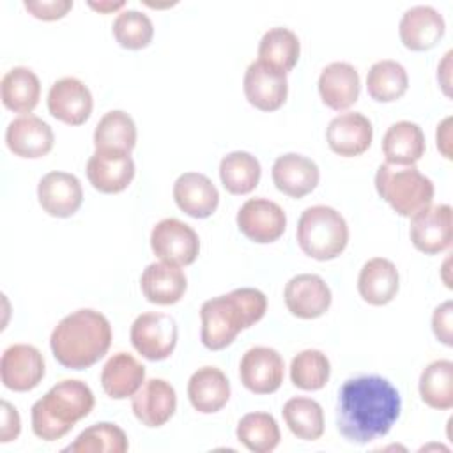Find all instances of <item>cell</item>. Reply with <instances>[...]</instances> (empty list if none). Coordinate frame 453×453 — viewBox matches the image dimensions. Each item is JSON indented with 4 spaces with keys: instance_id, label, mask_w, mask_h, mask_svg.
<instances>
[{
    "instance_id": "1",
    "label": "cell",
    "mask_w": 453,
    "mask_h": 453,
    "mask_svg": "<svg viewBox=\"0 0 453 453\" xmlns=\"http://www.w3.org/2000/svg\"><path fill=\"white\" fill-rule=\"evenodd\" d=\"M400 412V393L386 377L356 375L338 389L336 428L349 442L368 444L384 437Z\"/></svg>"
},
{
    "instance_id": "2",
    "label": "cell",
    "mask_w": 453,
    "mask_h": 453,
    "mask_svg": "<svg viewBox=\"0 0 453 453\" xmlns=\"http://www.w3.org/2000/svg\"><path fill=\"white\" fill-rule=\"evenodd\" d=\"M111 345L108 319L92 308H81L65 315L51 331L50 347L53 357L69 370H85L96 365Z\"/></svg>"
},
{
    "instance_id": "3",
    "label": "cell",
    "mask_w": 453,
    "mask_h": 453,
    "mask_svg": "<svg viewBox=\"0 0 453 453\" xmlns=\"http://www.w3.org/2000/svg\"><path fill=\"white\" fill-rule=\"evenodd\" d=\"M267 310V297L262 290L242 287L228 294L207 299L200 308L202 343L209 350L228 347L235 336L257 324Z\"/></svg>"
},
{
    "instance_id": "4",
    "label": "cell",
    "mask_w": 453,
    "mask_h": 453,
    "mask_svg": "<svg viewBox=\"0 0 453 453\" xmlns=\"http://www.w3.org/2000/svg\"><path fill=\"white\" fill-rule=\"evenodd\" d=\"M94 403V393L83 380L64 379L32 405V432L48 442L62 439L90 414Z\"/></svg>"
},
{
    "instance_id": "5",
    "label": "cell",
    "mask_w": 453,
    "mask_h": 453,
    "mask_svg": "<svg viewBox=\"0 0 453 453\" xmlns=\"http://www.w3.org/2000/svg\"><path fill=\"white\" fill-rule=\"evenodd\" d=\"M375 189L382 200H386L391 209L411 218L421 209L432 205L434 200V182L423 175L416 165H391L382 163L375 173Z\"/></svg>"
},
{
    "instance_id": "6",
    "label": "cell",
    "mask_w": 453,
    "mask_h": 453,
    "mask_svg": "<svg viewBox=\"0 0 453 453\" xmlns=\"http://www.w3.org/2000/svg\"><path fill=\"white\" fill-rule=\"evenodd\" d=\"M296 237L299 248L310 258L333 260L347 248L349 226L336 209L311 205L301 212Z\"/></svg>"
},
{
    "instance_id": "7",
    "label": "cell",
    "mask_w": 453,
    "mask_h": 453,
    "mask_svg": "<svg viewBox=\"0 0 453 453\" xmlns=\"http://www.w3.org/2000/svg\"><path fill=\"white\" fill-rule=\"evenodd\" d=\"M131 343L149 361L166 359L177 345V322L159 311H145L131 324Z\"/></svg>"
},
{
    "instance_id": "8",
    "label": "cell",
    "mask_w": 453,
    "mask_h": 453,
    "mask_svg": "<svg viewBox=\"0 0 453 453\" xmlns=\"http://www.w3.org/2000/svg\"><path fill=\"white\" fill-rule=\"evenodd\" d=\"M150 248L163 262L189 265L200 253V239L188 223L177 218H165L150 232Z\"/></svg>"
},
{
    "instance_id": "9",
    "label": "cell",
    "mask_w": 453,
    "mask_h": 453,
    "mask_svg": "<svg viewBox=\"0 0 453 453\" xmlns=\"http://www.w3.org/2000/svg\"><path fill=\"white\" fill-rule=\"evenodd\" d=\"M409 235L416 250L425 255H435L451 246L453 211L448 203L428 205L411 216Z\"/></svg>"
},
{
    "instance_id": "10",
    "label": "cell",
    "mask_w": 453,
    "mask_h": 453,
    "mask_svg": "<svg viewBox=\"0 0 453 453\" xmlns=\"http://www.w3.org/2000/svg\"><path fill=\"white\" fill-rule=\"evenodd\" d=\"M285 375L281 354L271 347L248 349L239 363V379L242 386L255 395L274 393Z\"/></svg>"
},
{
    "instance_id": "11",
    "label": "cell",
    "mask_w": 453,
    "mask_h": 453,
    "mask_svg": "<svg viewBox=\"0 0 453 453\" xmlns=\"http://www.w3.org/2000/svg\"><path fill=\"white\" fill-rule=\"evenodd\" d=\"M237 226L250 241L269 244L283 235L287 216L285 211L269 198H250L237 212Z\"/></svg>"
},
{
    "instance_id": "12",
    "label": "cell",
    "mask_w": 453,
    "mask_h": 453,
    "mask_svg": "<svg viewBox=\"0 0 453 453\" xmlns=\"http://www.w3.org/2000/svg\"><path fill=\"white\" fill-rule=\"evenodd\" d=\"M46 372L44 357L39 349L27 343L7 347L0 359L2 384L11 391H30L39 386Z\"/></svg>"
},
{
    "instance_id": "13",
    "label": "cell",
    "mask_w": 453,
    "mask_h": 453,
    "mask_svg": "<svg viewBox=\"0 0 453 453\" xmlns=\"http://www.w3.org/2000/svg\"><path fill=\"white\" fill-rule=\"evenodd\" d=\"M242 88L251 106L262 111H274L287 101L288 81L283 71L255 60L244 73Z\"/></svg>"
},
{
    "instance_id": "14",
    "label": "cell",
    "mask_w": 453,
    "mask_h": 453,
    "mask_svg": "<svg viewBox=\"0 0 453 453\" xmlns=\"http://www.w3.org/2000/svg\"><path fill=\"white\" fill-rule=\"evenodd\" d=\"M92 106L94 101L88 87L74 76H64L50 87L48 111L64 124H85L92 113Z\"/></svg>"
},
{
    "instance_id": "15",
    "label": "cell",
    "mask_w": 453,
    "mask_h": 453,
    "mask_svg": "<svg viewBox=\"0 0 453 453\" xmlns=\"http://www.w3.org/2000/svg\"><path fill=\"white\" fill-rule=\"evenodd\" d=\"M287 310L299 319L310 320L324 315L333 301L327 283L311 273H303L290 278L283 290Z\"/></svg>"
},
{
    "instance_id": "16",
    "label": "cell",
    "mask_w": 453,
    "mask_h": 453,
    "mask_svg": "<svg viewBox=\"0 0 453 453\" xmlns=\"http://www.w3.org/2000/svg\"><path fill=\"white\" fill-rule=\"evenodd\" d=\"M37 198L46 214L69 218L81 207V182L69 172H48L37 184Z\"/></svg>"
},
{
    "instance_id": "17",
    "label": "cell",
    "mask_w": 453,
    "mask_h": 453,
    "mask_svg": "<svg viewBox=\"0 0 453 453\" xmlns=\"http://www.w3.org/2000/svg\"><path fill=\"white\" fill-rule=\"evenodd\" d=\"M131 409L142 425L149 428L163 426L177 409L175 389L165 379H149L131 396Z\"/></svg>"
},
{
    "instance_id": "18",
    "label": "cell",
    "mask_w": 453,
    "mask_h": 453,
    "mask_svg": "<svg viewBox=\"0 0 453 453\" xmlns=\"http://www.w3.org/2000/svg\"><path fill=\"white\" fill-rule=\"evenodd\" d=\"M87 179L101 193H120L134 179V161L129 152L96 150L87 161Z\"/></svg>"
},
{
    "instance_id": "19",
    "label": "cell",
    "mask_w": 453,
    "mask_h": 453,
    "mask_svg": "<svg viewBox=\"0 0 453 453\" xmlns=\"http://www.w3.org/2000/svg\"><path fill=\"white\" fill-rule=\"evenodd\" d=\"M53 131L42 119L27 113L12 119L5 129V143L14 156L37 159L53 149Z\"/></svg>"
},
{
    "instance_id": "20",
    "label": "cell",
    "mask_w": 453,
    "mask_h": 453,
    "mask_svg": "<svg viewBox=\"0 0 453 453\" xmlns=\"http://www.w3.org/2000/svg\"><path fill=\"white\" fill-rule=\"evenodd\" d=\"M372 122L359 111H347L336 115L326 129V140L329 149L343 157H354L366 152L372 145Z\"/></svg>"
},
{
    "instance_id": "21",
    "label": "cell",
    "mask_w": 453,
    "mask_h": 453,
    "mask_svg": "<svg viewBox=\"0 0 453 453\" xmlns=\"http://www.w3.org/2000/svg\"><path fill=\"white\" fill-rule=\"evenodd\" d=\"M446 23L442 14L432 5H414L400 19L398 34L407 50L426 51L444 35Z\"/></svg>"
},
{
    "instance_id": "22",
    "label": "cell",
    "mask_w": 453,
    "mask_h": 453,
    "mask_svg": "<svg viewBox=\"0 0 453 453\" xmlns=\"http://www.w3.org/2000/svg\"><path fill=\"white\" fill-rule=\"evenodd\" d=\"M271 175L278 191L290 198H303L311 193L320 179L317 163L297 152L278 156L273 163Z\"/></svg>"
},
{
    "instance_id": "23",
    "label": "cell",
    "mask_w": 453,
    "mask_h": 453,
    "mask_svg": "<svg viewBox=\"0 0 453 453\" xmlns=\"http://www.w3.org/2000/svg\"><path fill=\"white\" fill-rule=\"evenodd\" d=\"M173 200L177 207L191 218L203 219L214 214L219 193L212 180L200 172H184L173 182Z\"/></svg>"
},
{
    "instance_id": "24",
    "label": "cell",
    "mask_w": 453,
    "mask_h": 453,
    "mask_svg": "<svg viewBox=\"0 0 453 453\" xmlns=\"http://www.w3.org/2000/svg\"><path fill=\"white\" fill-rule=\"evenodd\" d=\"M140 288L149 303L168 306L182 299L188 288V280L180 265L161 260L152 262L143 269Z\"/></svg>"
},
{
    "instance_id": "25",
    "label": "cell",
    "mask_w": 453,
    "mask_h": 453,
    "mask_svg": "<svg viewBox=\"0 0 453 453\" xmlns=\"http://www.w3.org/2000/svg\"><path fill=\"white\" fill-rule=\"evenodd\" d=\"M359 73L349 62H331L319 76V94L326 106L342 111L359 97Z\"/></svg>"
},
{
    "instance_id": "26",
    "label": "cell",
    "mask_w": 453,
    "mask_h": 453,
    "mask_svg": "<svg viewBox=\"0 0 453 453\" xmlns=\"http://www.w3.org/2000/svg\"><path fill=\"white\" fill-rule=\"evenodd\" d=\"M400 288V274L396 265L384 258L373 257L366 260L357 276L359 296L372 306H384L395 299Z\"/></svg>"
},
{
    "instance_id": "27",
    "label": "cell",
    "mask_w": 453,
    "mask_h": 453,
    "mask_svg": "<svg viewBox=\"0 0 453 453\" xmlns=\"http://www.w3.org/2000/svg\"><path fill=\"white\" fill-rule=\"evenodd\" d=\"M145 382V366L127 352L108 357L101 370V386L113 400L131 398Z\"/></svg>"
},
{
    "instance_id": "28",
    "label": "cell",
    "mask_w": 453,
    "mask_h": 453,
    "mask_svg": "<svg viewBox=\"0 0 453 453\" xmlns=\"http://www.w3.org/2000/svg\"><path fill=\"white\" fill-rule=\"evenodd\" d=\"M188 398L195 411L212 414L230 400V382L216 366H202L188 380Z\"/></svg>"
},
{
    "instance_id": "29",
    "label": "cell",
    "mask_w": 453,
    "mask_h": 453,
    "mask_svg": "<svg viewBox=\"0 0 453 453\" xmlns=\"http://www.w3.org/2000/svg\"><path fill=\"white\" fill-rule=\"evenodd\" d=\"M425 149L423 129L411 120L391 124L382 136V152L386 163L391 165H416L423 157Z\"/></svg>"
},
{
    "instance_id": "30",
    "label": "cell",
    "mask_w": 453,
    "mask_h": 453,
    "mask_svg": "<svg viewBox=\"0 0 453 453\" xmlns=\"http://www.w3.org/2000/svg\"><path fill=\"white\" fill-rule=\"evenodd\" d=\"M2 103L14 113H30L41 97V81L37 74L25 65L9 69L0 81Z\"/></svg>"
},
{
    "instance_id": "31",
    "label": "cell",
    "mask_w": 453,
    "mask_h": 453,
    "mask_svg": "<svg viewBox=\"0 0 453 453\" xmlns=\"http://www.w3.org/2000/svg\"><path fill=\"white\" fill-rule=\"evenodd\" d=\"M136 145V124L133 117L122 110L104 113L94 129L96 150L129 152Z\"/></svg>"
},
{
    "instance_id": "32",
    "label": "cell",
    "mask_w": 453,
    "mask_h": 453,
    "mask_svg": "<svg viewBox=\"0 0 453 453\" xmlns=\"http://www.w3.org/2000/svg\"><path fill=\"white\" fill-rule=\"evenodd\" d=\"M262 168L258 159L246 150H234L223 156L219 163V179L232 195L251 193L260 182Z\"/></svg>"
},
{
    "instance_id": "33",
    "label": "cell",
    "mask_w": 453,
    "mask_h": 453,
    "mask_svg": "<svg viewBox=\"0 0 453 453\" xmlns=\"http://www.w3.org/2000/svg\"><path fill=\"white\" fill-rule=\"evenodd\" d=\"M299 37L285 27L269 28L258 42V60L283 71L285 74L294 69L299 60Z\"/></svg>"
},
{
    "instance_id": "34",
    "label": "cell",
    "mask_w": 453,
    "mask_h": 453,
    "mask_svg": "<svg viewBox=\"0 0 453 453\" xmlns=\"http://www.w3.org/2000/svg\"><path fill=\"white\" fill-rule=\"evenodd\" d=\"M288 430L303 441H317L324 434V411L313 398L294 396L281 409Z\"/></svg>"
},
{
    "instance_id": "35",
    "label": "cell",
    "mask_w": 453,
    "mask_h": 453,
    "mask_svg": "<svg viewBox=\"0 0 453 453\" xmlns=\"http://www.w3.org/2000/svg\"><path fill=\"white\" fill-rule=\"evenodd\" d=\"M237 441L253 453H269L280 444L281 434L273 414L269 412H248L244 414L235 430Z\"/></svg>"
},
{
    "instance_id": "36",
    "label": "cell",
    "mask_w": 453,
    "mask_h": 453,
    "mask_svg": "<svg viewBox=\"0 0 453 453\" xmlns=\"http://www.w3.org/2000/svg\"><path fill=\"white\" fill-rule=\"evenodd\" d=\"M421 400L437 411L453 407V363L449 359L432 361L419 375Z\"/></svg>"
},
{
    "instance_id": "37",
    "label": "cell",
    "mask_w": 453,
    "mask_h": 453,
    "mask_svg": "<svg viewBox=\"0 0 453 453\" xmlns=\"http://www.w3.org/2000/svg\"><path fill=\"white\" fill-rule=\"evenodd\" d=\"M409 87L405 67L396 60H379L366 74L368 96L379 103H391L400 99Z\"/></svg>"
},
{
    "instance_id": "38",
    "label": "cell",
    "mask_w": 453,
    "mask_h": 453,
    "mask_svg": "<svg viewBox=\"0 0 453 453\" xmlns=\"http://www.w3.org/2000/svg\"><path fill=\"white\" fill-rule=\"evenodd\" d=\"M129 441L115 423L101 421L85 428L64 451L69 453H126Z\"/></svg>"
},
{
    "instance_id": "39",
    "label": "cell",
    "mask_w": 453,
    "mask_h": 453,
    "mask_svg": "<svg viewBox=\"0 0 453 453\" xmlns=\"http://www.w3.org/2000/svg\"><path fill=\"white\" fill-rule=\"evenodd\" d=\"M331 375V363L322 350L306 349L292 357L290 380L304 391L322 389Z\"/></svg>"
},
{
    "instance_id": "40",
    "label": "cell",
    "mask_w": 453,
    "mask_h": 453,
    "mask_svg": "<svg viewBox=\"0 0 453 453\" xmlns=\"http://www.w3.org/2000/svg\"><path fill=\"white\" fill-rule=\"evenodd\" d=\"M111 32L122 48L142 50L150 44L154 37V25L145 12L126 9L117 14Z\"/></svg>"
},
{
    "instance_id": "41",
    "label": "cell",
    "mask_w": 453,
    "mask_h": 453,
    "mask_svg": "<svg viewBox=\"0 0 453 453\" xmlns=\"http://www.w3.org/2000/svg\"><path fill=\"white\" fill-rule=\"evenodd\" d=\"M23 5L34 18L53 21L64 18L73 9V0H25Z\"/></svg>"
},
{
    "instance_id": "42",
    "label": "cell",
    "mask_w": 453,
    "mask_h": 453,
    "mask_svg": "<svg viewBox=\"0 0 453 453\" xmlns=\"http://www.w3.org/2000/svg\"><path fill=\"white\" fill-rule=\"evenodd\" d=\"M451 326H453V303L444 301L432 313V331H434L435 338L448 347L453 345Z\"/></svg>"
},
{
    "instance_id": "43",
    "label": "cell",
    "mask_w": 453,
    "mask_h": 453,
    "mask_svg": "<svg viewBox=\"0 0 453 453\" xmlns=\"http://www.w3.org/2000/svg\"><path fill=\"white\" fill-rule=\"evenodd\" d=\"M2 426H0V442H11L16 441L21 432V418L18 409L9 403L7 400H2Z\"/></svg>"
},
{
    "instance_id": "44",
    "label": "cell",
    "mask_w": 453,
    "mask_h": 453,
    "mask_svg": "<svg viewBox=\"0 0 453 453\" xmlns=\"http://www.w3.org/2000/svg\"><path fill=\"white\" fill-rule=\"evenodd\" d=\"M451 117H446L439 126H437V133H435V138H437V149L441 150V154L449 159L451 157Z\"/></svg>"
},
{
    "instance_id": "45",
    "label": "cell",
    "mask_w": 453,
    "mask_h": 453,
    "mask_svg": "<svg viewBox=\"0 0 453 453\" xmlns=\"http://www.w3.org/2000/svg\"><path fill=\"white\" fill-rule=\"evenodd\" d=\"M449 57H451V51H448V53L444 55V60H442L441 65L437 67V76L444 74V78L441 80V85H442L446 96H449V78H448V74H449Z\"/></svg>"
},
{
    "instance_id": "46",
    "label": "cell",
    "mask_w": 453,
    "mask_h": 453,
    "mask_svg": "<svg viewBox=\"0 0 453 453\" xmlns=\"http://www.w3.org/2000/svg\"><path fill=\"white\" fill-rule=\"evenodd\" d=\"M88 5L99 12H113L117 9H122L126 5V2H111V0H106V2H88Z\"/></svg>"
}]
</instances>
